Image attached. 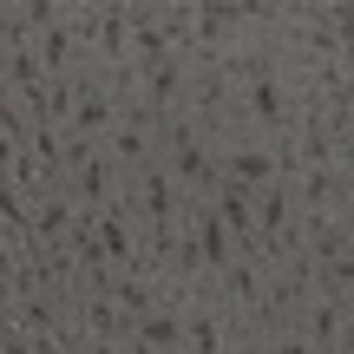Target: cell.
Masks as SVG:
<instances>
[{
	"label": "cell",
	"instance_id": "1",
	"mask_svg": "<svg viewBox=\"0 0 354 354\" xmlns=\"http://www.w3.org/2000/svg\"><path fill=\"white\" fill-rule=\"evenodd\" d=\"M190 92H197V66L184 59V53H171V59H158L151 73H145V112L158 118V125H171V118L190 112Z\"/></svg>",
	"mask_w": 354,
	"mask_h": 354
},
{
	"label": "cell",
	"instance_id": "2",
	"mask_svg": "<svg viewBox=\"0 0 354 354\" xmlns=\"http://www.w3.org/2000/svg\"><path fill=\"white\" fill-rule=\"evenodd\" d=\"M171 33H165V7H131V66L151 73L158 59H171Z\"/></svg>",
	"mask_w": 354,
	"mask_h": 354
},
{
	"label": "cell",
	"instance_id": "3",
	"mask_svg": "<svg viewBox=\"0 0 354 354\" xmlns=\"http://www.w3.org/2000/svg\"><path fill=\"white\" fill-rule=\"evenodd\" d=\"M131 348L138 354H184V308H151L131 322Z\"/></svg>",
	"mask_w": 354,
	"mask_h": 354
},
{
	"label": "cell",
	"instance_id": "4",
	"mask_svg": "<svg viewBox=\"0 0 354 354\" xmlns=\"http://www.w3.org/2000/svg\"><path fill=\"white\" fill-rule=\"evenodd\" d=\"M256 354H315L302 328H276V335H256Z\"/></svg>",
	"mask_w": 354,
	"mask_h": 354
}]
</instances>
